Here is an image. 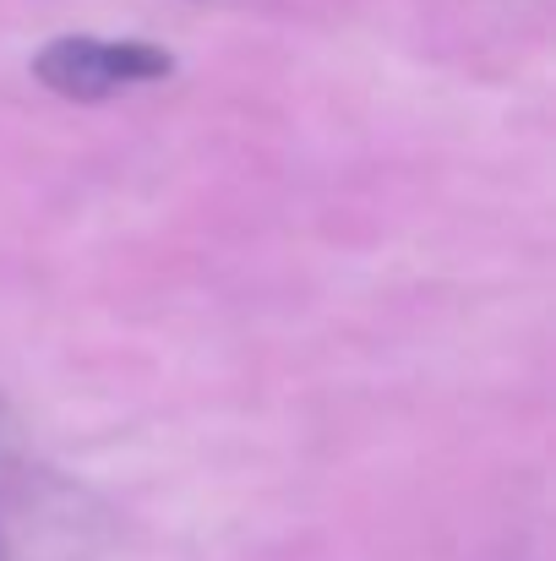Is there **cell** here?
<instances>
[{"instance_id": "cell-1", "label": "cell", "mask_w": 556, "mask_h": 561, "mask_svg": "<svg viewBox=\"0 0 556 561\" xmlns=\"http://www.w3.org/2000/svg\"><path fill=\"white\" fill-rule=\"evenodd\" d=\"M33 77L60 99H104L126 82L170 77V49L137 38H55L33 55Z\"/></svg>"}, {"instance_id": "cell-2", "label": "cell", "mask_w": 556, "mask_h": 561, "mask_svg": "<svg viewBox=\"0 0 556 561\" xmlns=\"http://www.w3.org/2000/svg\"><path fill=\"white\" fill-rule=\"evenodd\" d=\"M0 561H5V557H0Z\"/></svg>"}]
</instances>
